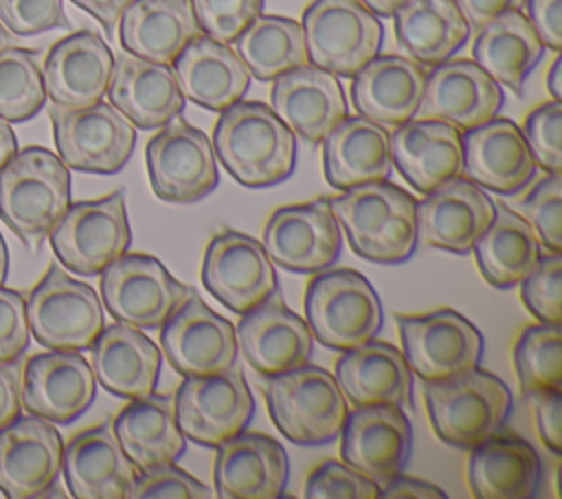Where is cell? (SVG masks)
I'll return each instance as SVG.
<instances>
[{"mask_svg": "<svg viewBox=\"0 0 562 499\" xmlns=\"http://www.w3.org/2000/svg\"><path fill=\"white\" fill-rule=\"evenodd\" d=\"M323 171L334 189L389 180L391 134L367 117H345L323 141Z\"/></svg>", "mask_w": 562, "mask_h": 499, "instance_id": "35", "label": "cell"}, {"mask_svg": "<svg viewBox=\"0 0 562 499\" xmlns=\"http://www.w3.org/2000/svg\"><path fill=\"white\" fill-rule=\"evenodd\" d=\"M417 200L389 180L345 189L329 200L351 251L375 264H404L417 248Z\"/></svg>", "mask_w": 562, "mask_h": 499, "instance_id": "2", "label": "cell"}, {"mask_svg": "<svg viewBox=\"0 0 562 499\" xmlns=\"http://www.w3.org/2000/svg\"><path fill=\"white\" fill-rule=\"evenodd\" d=\"M235 339L244 361L263 376L310 363L314 347L307 323L277 292L241 314Z\"/></svg>", "mask_w": 562, "mask_h": 499, "instance_id": "22", "label": "cell"}, {"mask_svg": "<svg viewBox=\"0 0 562 499\" xmlns=\"http://www.w3.org/2000/svg\"><path fill=\"white\" fill-rule=\"evenodd\" d=\"M448 495L428 481L404 477L402 473L389 479L384 486H380L378 499H446Z\"/></svg>", "mask_w": 562, "mask_h": 499, "instance_id": "56", "label": "cell"}, {"mask_svg": "<svg viewBox=\"0 0 562 499\" xmlns=\"http://www.w3.org/2000/svg\"><path fill=\"white\" fill-rule=\"evenodd\" d=\"M70 204V171L46 147L29 145L0 169V220L31 248Z\"/></svg>", "mask_w": 562, "mask_h": 499, "instance_id": "3", "label": "cell"}, {"mask_svg": "<svg viewBox=\"0 0 562 499\" xmlns=\"http://www.w3.org/2000/svg\"><path fill=\"white\" fill-rule=\"evenodd\" d=\"M525 220L531 224L540 244L560 253L562 248V178L560 174L544 176L529 196L520 202Z\"/></svg>", "mask_w": 562, "mask_h": 499, "instance_id": "46", "label": "cell"}, {"mask_svg": "<svg viewBox=\"0 0 562 499\" xmlns=\"http://www.w3.org/2000/svg\"><path fill=\"white\" fill-rule=\"evenodd\" d=\"M378 18H391L406 0H360Z\"/></svg>", "mask_w": 562, "mask_h": 499, "instance_id": "61", "label": "cell"}, {"mask_svg": "<svg viewBox=\"0 0 562 499\" xmlns=\"http://www.w3.org/2000/svg\"><path fill=\"white\" fill-rule=\"evenodd\" d=\"M61 435L40 415H18L0 429V492L9 499L40 497L61 470Z\"/></svg>", "mask_w": 562, "mask_h": 499, "instance_id": "21", "label": "cell"}, {"mask_svg": "<svg viewBox=\"0 0 562 499\" xmlns=\"http://www.w3.org/2000/svg\"><path fill=\"white\" fill-rule=\"evenodd\" d=\"M261 244L283 270L310 275L329 268L338 259L342 231L329 198H318L279 207L266 222Z\"/></svg>", "mask_w": 562, "mask_h": 499, "instance_id": "15", "label": "cell"}, {"mask_svg": "<svg viewBox=\"0 0 562 499\" xmlns=\"http://www.w3.org/2000/svg\"><path fill=\"white\" fill-rule=\"evenodd\" d=\"M160 347L182 376L215 374L237 361L235 325L195 292L160 325Z\"/></svg>", "mask_w": 562, "mask_h": 499, "instance_id": "19", "label": "cell"}, {"mask_svg": "<svg viewBox=\"0 0 562 499\" xmlns=\"http://www.w3.org/2000/svg\"><path fill=\"white\" fill-rule=\"evenodd\" d=\"M112 431L138 470L176 462L184 448L187 437L176 420L173 398L167 393H147L125 404Z\"/></svg>", "mask_w": 562, "mask_h": 499, "instance_id": "38", "label": "cell"}, {"mask_svg": "<svg viewBox=\"0 0 562 499\" xmlns=\"http://www.w3.org/2000/svg\"><path fill=\"white\" fill-rule=\"evenodd\" d=\"M263 393L274 426L299 446L331 442L349 413L334 374L310 363L266 376Z\"/></svg>", "mask_w": 562, "mask_h": 499, "instance_id": "4", "label": "cell"}, {"mask_svg": "<svg viewBox=\"0 0 562 499\" xmlns=\"http://www.w3.org/2000/svg\"><path fill=\"white\" fill-rule=\"evenodd\" d=\"M305 499H378L380 486L336 459L323 462L310 473L305 488Z\"/></svg>", "mask_w": 562, "mask_h": 499, "instance_id": "49", "label": "cell"}, {"mask_svg": "<svg viewBox=\"0 0 562 499\" xmlns=\"http://www.w3.org/2000/svg\"><path fill=\"white\" fill-rule=\"evenodd\" d=\"M57 156L83 174L121 171L136 145L134 125L105 101L86 108H48Z\"/></svg>", "mask_w": 562, "mask_h": 499, "instance_id": "9", "label": "cell"}, {"mask_svg": "<svg viewBox=\"0 0 562 499\" xmlns=\"http://www.w3.org/2000/svg\"><path fill=\"white\" fill-rule=\"evenodd\" d=\"M494 204V220L474 244L476 264L490 286L512 288L538 264L540 240L522 215L501 202Z\"/></svg>", "mask_w": 562, "mask_h": 499, "instance_id": "41", "label": "cell"}, {"mask_svg": "<svg viewBox=\"0 0 562 499\" xmlns=\"http://www.w3.org/2000/svg\"><path fill=\"white\" fill-rule=\"evenodd\" d=\"M15 152H18V138L11 125L4 119H0V169L15 156Z\"/></svg>", "mask_w": 562, "mask_h": 499, "instance_id": "59", "label": "cell"}, {"mask_svg": "<svg viewBox=\"0 0 562 499\" xmlns=\"http://www.w3.org/2000/svg\"><path fill=\"white\" fill-rule=\"evenodd\" d=\"M108 99L140 130L162 127L182 114L187 101L171 64L140 59L125 51L114 57Z\"/></svg>", "mask_w": 562, "mask_h": 499, "instance_id": "27", "label": "cell"}, {"mask_svg": "<svg viewBox=\"0 0 562 499\" xmlns=\"http://www.w3.org/2000/svg\"><path fill=\"white\" fill-rule=\"evenodd\" d=\"M145 158L151 191L165 202H198L217 187V160L209 136L178 117L149 138Z\"/></svg>", "mask_w": 562, "mask_h": 499, "instance_id": "13", "label": "cell"}, {"mask_svg": "<svg viewBox=\"0 0 562 499\" xmlns=\"http://www.w3.org/2000/svg\"><path fill=\"white\" fill-rule=\"evenodd\" d=\"M211 499L213 490L176 462L138 470L127 499Z\"/></svg>", "mask_w": 562, "mask_h": 499, "instance_id": "48", "label": "cell"}, {"mask_svg": "<svg viewBox=\"0 0 562 499\" xmlns=\"http://www.w3.org/2000/svg\"><path fill=\"white\" fill-rule=\"evenodd\" d=\"M413 429L395 404H367L347 413L340 429V457L378 486L400 475L408 462Z\"/></svg>", "mask_w": 562, "mask_h": 499, "instance_id": "18", "label": "cell"}, {"mask_svg": "<svg viewBox=\"0 0 562 499\" xmlns=\"http://www.w3.org/2000/svg\"><path fill=\"white\" fill-rule=\"evenodd\" d=\"M540 457L518 435H490L470 448L468 484L479 499H529L540 486Z\"/></svg>", "mask_w": 562, "mask_h": 499, "instance_id": "37", "label": "cell"}, {"mask_svg": "<svg viewBox=\"0 0 562 499\" xmlns=\"http://www.w3.org/2000/svg\"><path fill=\"white\" fill-rule=\"evenodd\" d=\"M529 22L540 42L551 51H562V0H525Z\"/></svg>", "mask_w": 562, "mask_h": 499, "instance_id": "54", "label": "cell"}, {"mask_svg": "<svg viewBox=\"0 0 562 499\" xmlns=\"http://www.w3.org/2000/svg\"><path fill=\"white\" fill-rule=\"evenodd\" d=\"M494 207V200L476 182L457 176L415 204L417 242L468 255L492 224Z\"/></svg>", "mask_w": 562, "mask_h": 499, "instance_id": "20", "label": "cell"}, {"mask_svg": "<svg viewBox=\"0 0 562 499\" xmlns=\"http://www.w3.org/2000/svg\"><path fill=\"white\" fill-rule=\"evenodd\" d=\"M173 407L184 437L202 446H217L241 433L255 413L252 393L235 363L215 374L184 376Z\"/></svg>", "mask_w": 562, "mask_h": 499, "instance_id": "12", "label": "cell"}, {"mask_svg": "<svg viewBox=\"0 0 562 499\" xmlns=\"http://www.w3.org/2000/svg\"><path fill=\"white\" fill-rule=\"evenodd\" d=\"M503 88L476 62L446 59L426 75L424 97L413 119H441L461 132L498 114Z\"/></svg>", "mask_w": 562, "mask_h": 499, "instance_id": "23", "label": "cell"}, {"mask_svg": "<svg viewBox=\"0 0 562 499\" xmlns=\"http://www.w3.org/2000/svg\"><path fill=\"white\" fill-rule=\"evenodd\" d=\"M202 284L224 308L237 314L279 290L263 244L239 231H222L211 237L202 264Z\"/></svg>", "mask_w": 562, "mask_h": 499, "instance_id": "16", "label": "cell"}, {"mask_svg": "<svg viewBox=\"0 0 562 499\" xmlns=\"http://www.w3.org/2000/svg\"><path fill=\"white\" fill-rule=\"evenodd\" d=\"M424 398L435 433L457 448H472L498 433L512 413L509 387L485 369L428 380Z\"/></svg>", "mask_w": 562, "mask_h": 499, "instance_id": "5", "label": "cell"}, {"mask_svg": "<svg viewBox=\"0 0 562 499\" xmlns=\"http://www.w3.org/2000/svg\"><path fill=\"white\" fill-rule=\"evenodd\" d=\"M61 470L77 499H127L138 475L108 422L70 437L61 453Z\"/></svg>", "mask_w": 562, "mask_h": 499, "instance_id": "30", "label": "cell"}, {"mask_svg": "<svg viewBox=\"0 0 562 499\" xmlns=\"http://www.w3.org/2000/svg\"><path fill=\"white\" fill-rule=\"evenodd\" d=\"M391 18L397 44L419 66L450 59L472 31L454 0H406Z\"/></svg>", "mask_w": 562, "mask_h": 499, "instance_id": "39", "label": "cell"}, {"mask_svg": "<svg viewBox=\"0 0 562 499\" xmlns=\"http://www.w3.org/2000/svg\"><path fill=\"white\" fill-rule=\"evenodd\" d=\"M200 31L217 42L231 44L263 13V0H189Z\"/></svg>", "mask_w": 562, "mask_h": 499, "instance_id": "47", "label": "cell"}, {"mask_svg": "<svg viewBox=\"0 0 562 499\" xmlns=\"http://www.w3.org/2000/svg\"><path fill=\"white\" fill-rule=\"evenodd\" d=\"M514 365L520 391L562 387V334L560 325L538 323L520 332L514 345Z\"/></svg>", "mask_w": 562, "mask_h": 499, "instance_id": "44", "label": "cell"}, {"mask_svg": "<svg viewBox=\"0 0 562 499\" xmlns=\"http://www.w3.org/2000/svg\"><path fill=\"white\" fill-rule=\"evenodd\" d=\"M48 235L61 266L81 277L99 275L132 244L125 191L68 204Z\"/></svg>", "mask_w": 562, "mask_h": 499, "instance_id": "8", "label": "cell"}, {"mask_svg": "<svg viewBox=\"0 0 562 499\" xmlns=\"http://www.w3.org/2000/svg\"><path fill=\"white\" fill-rule=\"evenodd\" d=\"M200 33L189 0H132L119 20L123 51L158 64H173Z\"/></svg>", "mask_w": 562, "mask_h": 499, "instance_id": "36", "label": "cell"}, {"mask_svg": "<svg viewBox=\"0 0 562 499\" xmlns=\"http://www.w3.org/2000/svg\"><path fill=\"white\" fill-rule=\"evenodd\" d=\"M26 319L40 345L72 352L88 350L105 325L94 288L66 275L59 264H50L31 290Z\"/></svg>", "mask_w": 562, "mask_h": 499, "instance_id": "10", "label": "cell"}, {"mask_svg": "<svg viewBox=\"0 0 562 499\" xmlns=\"http://www.w3.org/2000/svg\"><path fill=\"white\" fill-rule=\"evenodd\" d=\"M547 88L555 101H562V57L558 55L547 75Z\"/></svg>", "mask_w": 562, "mask_h": 499, "instance_id": "60", "label": "cell"}, {"mask_svg": "<svg viewBox=\"0 0 562 499\" xmlns=\"http://www.w3.org/2000/svg\"><path fill=\"white\" fill-rule=\"evenodd\" d=\"M235 53L259 81L310 64L301 24L283 15L259 13L235 40Z\"/></svg>", "mask_w": 562, "mask_h": 499, "instance_id": "42", "label": "cell"}, {"mask_svg": "<svg viewBox=\"0 0 562 499\" xmlns=\"http://www.w3.org/2000/svg\"><path fill=\"white\" fill-rule=\"evenodd\" d=\"M272 81L270 108L307 143H321L347 117L342 86L329 70L305 64Z\"/></svg>", "mask_w": 562, "mask_h": 499, "instance_id": "24", "label": "cell"}, {"mask_svg": "<svg viewBox=\"0 0 562 499\" xmlns=\"http://www.w3.org/2000/svg\"><path fill=\"white\" fill-rule=\"evenodd\" d=\"M525 141L533 163L549 174L562 171V101H547L538 106L525 121Z\"/></svg>", "mask_w": 562, "mask_h": 499, "instance_id": "50", "label": "cell"}, {"mask_svg": "<svg viewBox=\"0 0 562 499\" xmlns=\"http://www.w3.org/2000/svg\"><path fill=\"white\" fill-rule=\"evenodd\" d=\"M97 380L88 361L72 350L33 354L22 369L20 404L48 422L70 424L88 411Z\"/></svg>", "mask_w": 562, "mask_h": 499, "instance_id": "17", "label": "cell"}, {"mask_svg": "<svg viewBox=\"0 0 562 499\" xmlns=\"http://www.w3.org/2000/svg\"><path fill=\"white\" fill-rule=\"evenodd\" d=\"M7 46H11V35H9V31L2 26V22H0V53H2Z\"/></svg>", "mask_w": 562, "mask_h": 499, "instance_id": "63", "label": "cell"}, {"mask_svg": "<svg viewBox=\"0 0 562 499\" xmlns=\"http://www.w3.org/2000/svg\"><path fill=\"white\" fill-rule=\"evenodd\" d=\"M101 299L114 321L138 330L160 328L195 290L180 284L151 255L123 253L101 273Z\"/></svg>", "mask_w": 562, "mask_h": 499, "instance_id": "11", "label": "cell"}, {"mask_svg": "<svg viewBox=\"0 0 562 499\" xmlns=\"http://www.w3.org/2000/svg\"><path fill=\"white\" fill-rule=\"evenodd\" d=\"M29 339L26 301L20 292L0 286V363H15L29 347Z\"/></svg>", "mask_w": 562, "mask_h": 499, "instance_id": "52", "label": "cell"}, {"mask_svg": "<svg viewBox=\"0 0 562 499\" xmlns=\"http://www.w3.org/2000/svg\"><path fill=\"white\" fill-rule=\"evenodd\" d=\"M536 163L522 130L503 117L463 132V174L481 189L516 193L533 178Z\"/></svg>", "mask_w": 562, "mask_h": 499, "instance_id": "28", "label": "cell"}, {"mask_svg": "<svg viewBox=\"0 0 562 499\" xmlns=\"http://www.w3.org/2000/svg\"><path fill=\"white\" fill-rule=\"evenodd\" d=\"M426 70L404 55H375L351 81V103L360 117L384 127L411 121L422 103Z\"/></svg>", "mask_w": 562, "mask_h": 499, "instance_id": "32", "label": "cell"}, {"mask_svg": "<svg viewBox=\"0 0 562 499\" xmlns=\"http://www.w3.org/2000/svg\"><path fill=\"white\" fill-rule=\"evenodd\" d=\"M336 382L356 407L395 404L413 407V372L391 343L367 341L336 361Z\"/></svg>", "mask_w": 562, "mask_h": 499, "instance_id": "34", "label": "cell"}, {"mask_svg": "<svg viewBox=\"0 0 562 499\" xmlns=\"http://www.w3.org/2000/svg\"><path fill=\"white\" fill-rule=\"evenodd\" d=\"M70 2L77 4L79 9H83L86 13H90L105 29V33L112 35L125 7L132 0H70Z\"/></svg>", "mask_w": 562, "mask_h": 499, "instance_id": "58", "label": "cell"}, {"mask_svg": "<svg viewBox=\"0 0 562 499\" xmlns=\"http://www.w3.org/2000/svg\"><path fill=\"white\" fill-rule=\"evenodd\" d=\"M114 55L94 31H75L55 42L44 62L46 97L61 108H86L103 99Z\"/></svg>", "mask_w": 562, "mask_h": 499, "instance_id": "26", "label": "cell"}, {"mask_svg": "<svg viewBox=\"0 0 562 499\" xmlns=\"http://www.w3.org/2000/svg\"><path fill=\"white\" fill-rule=\"evenodd\" d=\"M470 29L479 31L490 20L507 11H520L525 0H454Z\"/></svg>", "mask_w": 562, "mask_h": 499, "instance_id": "55", "label": "cell"}, {"mask_svg": "<svg viewBox=\"0 0 562 499\" xmlns=\"http://www.w3.org/2000/svg\"><path fill=\"white\" fill-rule=\"evenodd\" d=\"M7 273H9V248L4 244V237L0 233V286L4 284L7 279Z\"/></svg>", "mask_w": 562, "mask_h": 499, "instance_id": "62", "label": "cell"}, {"mask_svg": "<svg viewBox=\"0 0 562 499\" xmlns=\"http://www.w3.org/2000/svg\"><path fill=\"white\" fill-rule=\"evenodd\" d=\"M44 101L46 88L35 53L7 46L0 53V119L24 123L44 108Z\"/></svg>", "mask_w": 562, "mask_h": 499, "instance_id": "43", "label": "cell"}, {"mask_svg": "<svg viewBox=\"0 0 562 499\" xmlns=\"http://www.w3.org/2000/svg\"><path fill=\"white\" fill-rule=\"evenodd\" d=\"M215 495L222 499H277L283 495L290 462L270 435L241 431L217 444Z\"/></svg>", "mask_w": 562, "mask_h": 499, "instance_id": "25", "label": "cell"}, {"mask_svg": "<svg viewBox=\"0 0 562 499\" xmlns=\"http://www.w3.org/2000/svg\"><path fill=\"white\" fill-rule=\"evenodd\" d=\"M305 319L321 345L347 352L375 339L384 312L375 288L362 273L336 268L316 275L307 284Z\"/></svg>", "mask_w": 562, "mask_h": 499, "instance_id": "6", "label": "cell"}, {"mask_svg": "<svg viewBox=\"0 0 562 499\" xmlns=\"http://www.w3.org/2000/svg\"><path fill=\"white\" fill-rule=\"evenodd\" d=\"M544 44L529 18L520 11H507L479 29L472 44L474 62L501 86L522 95V86L540 62Z\"/></svg>", "mask_w": 562, "mask_h": 499, "instance_id": "40", "label": "cell"}, {"mask_svg": "<svg viewBox=\"0 0 562 499\" xmlns=\"http://www.w3.org/2000/svg\"><path fill=\"white\" fill-rule=\"evenodd\" d=\"M20 378L13 363H0V429L20 415Z\"/></svg>", "mask_w": 562, "mask_h": 499, "instance_id": "57", "label": "cell"}, {"mask_svg": "<svg viewBox=\"0 0 562 499\" xmlns=\"http://www.w3.org/2000/svg\"><path fill=\"white\" fill-rule=\"evenodd\" d=\"M404 358L424 382L446 380L479 367L483 334L461 312L439 308L419 317L397 314Z\"/></svg>", "mask_w": 562, "mask_h": 499, "instance_id": "14", "label": "cell"}, {"mask_svg": "<svg viewBox=\"0 0 562 499\" xmlns=\"http://www.w3.org/2000/svg\"><path fill=\"white\" fill-rule=\"evenodd\" d=\"M310 64L353 77L380 55L384 29L360 0H312L301 20Z\"/></svg>", "mask_w": 562, "mask_h": 499, "instance_id": "7", "label": "cell"}, {"mask_svg": "<svg viewBox=\"0 0 562 499\" xmlns=\"http://www.w3.org/2000/svg\"><path fill=\"white\" fill-rule=\"evenodd\" d=\"M213 152L224 169L248 189L283 182L296 167V136L261 101H235L213 130Z\"/></svg>", "mask_w": 562, "mask_h": 499, "instance_id": "1", "label": "cell"}, {"mask_svg": "<svg viewBox=\"0 0 562 499\" xmlns=\"http://www.w3.org/2000/svg\"><path fill=\"white\" fill-rule=\"evenodd\" d=\"M542 444L553 453H562V389H540L527 393Z\"/></svg>", "mask_w": 562, "mask_h": 499, "instance_id": "53", "label": "cell"}, {"mask_svg": "<svg viewBox=\"0 0 562 499\" xmlns=\"http://www.w3.org/2000/svg\"><path fill=\"white\" fill-rule=\"evenodd\" d=\"M0 22L18 37L68 26L64 0H0Z\"/></svg>", "mask_w": 562, "mask_h": 499, "instance_id": "51", "label": "cell"}, {"mask_svg": "<svg viewBox=\"0 0 562 499\" xmlns=\"http://www.w3.org/2000/svg\"><path fill=\"white\" fill-rule=\"evenodd\" d=\"M171 68L184 99L213 112L244 99L250 88V70L241 57L228 44L204 33L182 48Z\"/></svg>", "mask_w": 562, "mask_h": 499, "instance_id": "33", "label": "cell"}, {"mask_svg": "<svg viewBox=\"0 0 562 499\" xmlns=\"http://www.w3.org/2000/svg\"><path fill=\"white\" fill-rule=\"evenodd\" d=\"M160 347L127 323L103 325L90 345V367L94 380L119 398H143L156 389L160 378Z\"/></svg>", "mask_w": 562, "mask_h": 499, "instance_id": "31", "label": "cell"}, {"mask_svg": "<svg viewBox=\"0 0 562 499\" xmlns=\"http://www.w3.org/2000/svg\"><path fill=\"white\" fill-rule=\"evenodd\" d=\"M391 158L419 193L463 176V132L441 119H411L391 134Z\"/></svg>", "mask_w": 562, "mask_h": 499, "instance_id": "29", "label": "cell"}, {"mask_svg": "<svg viewBox=\"0 0 562 499\" xmlns=\"http://www.w3.org/2000/svg\"><path fill=\"white\" fill-rule=\"evenodd\" d=\"M522 303L540 323H562V257L560 253L540 255L531 273L520 281Z\"/></svg>", "mask_w": 562, "mask_h": 499, "instance_id": "45", "label": "cell"}]
</instances>
